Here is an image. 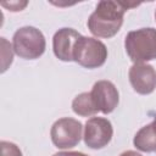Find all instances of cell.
<instances>
[{
	"instance_id": "6da1fadb",
	"label": "cell",
	"mask_w": 156,
	"mask_h": 156,
	"mask_svg": "<svg viewBox=\"0 0 156 156\" xmlns=\"http://www.w3.org/2000/svg\"><path fill=\"white\" fill-rule=\"evenodd\" d=\"M138 5L139 2L112 0L100 1L87 23L90 33L98 38H112L119 32L123 24L124 12Z\"/></svg>"
},
{
	"instance_id": "7a4b0ae2",
	"label": "cell",
	"mask_w": 156,
	"mask_h": 156,
	"mask_svg": "<svg viewBox=\"0 0 156 156\" xmlns=\"http://www.w3.org/2000/svg\"><path fill=\"white\" fill-rule=\"evenodd\" d=\"M124 49L134 63H146L156 58V28L132 30L124 39Z\"/></svg>"
},
{
	"instance_id": "3957f363",
	"label": "cell",
	"mask_w": 156,
	"mask_h": 156,
	"mask_svg": "<svg viewBox=\"0 0 156 156\" xmlns=\"http://www.w3.org/2000/svg\"><path fill=\"white\" fill-rule=\"evenodd\" d=\"M12 48L17 56L24 60L39 58L46 48L44 34L35 27L18 28L12 37Z\"/></svg>"
},
{
	"instance_id": "277c9868",
	"label": "cell",
	"mask_w": 156,
	"mask_h": 156,
	"mask_svg": "<svg viewBox=\"0 0 156 156\" xmlns=\"http://www.w3.org/2000/svg\"><path fill=\"white\" fill-rule=\"evenodd\" d=\"M107 58L106 45L91 37H80L74 46L73 61L84 68L93 69L101 67Z\"/></svg>"
},
{
	"instance_id": "5b68a950",
	"label": "cell",
	"mask_w": 156,
	"mask_h": 156,
	"mask_svg": "<svg viewBox=\"0 0 156 156\" xmlns=\"http://www.w3.org/2000/svg\"><path fill=\"white\" fill-rule=\"evenodd\" d=\"M82 130L83 126L78 119L63 117L52 124L50 136L57 149H71L80 141Z\"/></svg>"
},
{
	"instance_id": "8992f818",
	"label": "cell",
	"mask_w": 156,
	"mask_h": 156,
	"mask_svg": "<svg viewBox=\"0 0 156 156\" xmlns=\"http://www.w3.org/2000/svg\"><path fill=\"white\" fill-rule=\"evenodd\" d=\"M113 128L111 122L104 117H91L87 121L84 127V143L88 147L99 150L111 141Z\"/></svg>"
},
{
	"instance_id": "52a82bcc",
	"label": "cell",
	"mask_w": 156,
	"mask_h": 156,
	"mask_svg": "<svg viewBox=\"0 0 156 156\" xmlns=\"http://www.w3.org/2000/svg\"><path fill=\"white\" fill-rule=\"evenodd\" d=\"M90 94L96 108L104 115L111 113L117 107L119 101L118 90L110 80H98L93 85Z\"/></svg>"
},
{
	"instance_id": "ba28073f",
	"label": "cell",
	"mask_w": 156,
	"mask_h": 156,
	"mask_svg": "<svg viewBox=\"0 0 156 156\" xmlns=\"http://www.w3.org/2000/svg\"><path fill=\"white\" fill-rule=\"evenodd\" d=\"M129 82L138 94L149 95L156 88V71L147 63H134L128 73Z\"/></svg>"
},
{
	"instance_id": "9c48e42d",
	"label": "cell",
	"mask_w": 156,
	"mask_h": 156,
	"mask_svg": "<svg viewBox=\"0 0 156 156\" xmlns=\"http://www.w3.org/2000/svg\"><path fill=\"white\" fill-rule=\"evenodd\" d=\"M82 35L73 28H61L52 38V50L55 56L65 62L73 61V51L77 40Z\"/></svg>"
},
{
	"instance_id": "30bf717a",
	"label": "cell",
	"mask_w": 156,
	"mask_h": 156,
	"mask_svg": "<svg viewBox=\"0 0 156 156\" xmlns=\"http://www.w3.org/2000/svg\"><path fill=\"white\" fill-rule=\"evenodd\" d=\"M133 144L138 150L143 152L156 151V129L154 128L152 123L144 126L136 132L133 139Z\"/></svg>"
},
{
	"instance_id": "8fae6325",
	"label": "cell",
	"mask_w": 156,
	"mask_h": 156,
	"mask_svg": "<svg viewBox=\"0 0 156 156\" xmlns=\"http://www.w3.org/2000/svg\"><path fill=\"white\" fill-rule=\"evenodd\" d=\"M72 110L76 115L82 117L94 116L95 113L99 112L90 93H82L77 95L72 101Z\"/></svg>"
},
{
	"instance_id": "7c38bea8",
	"label": "cell",
	"mask_w": 156,
	"mask_h": 156,
	"mask_svg": "<svg viewBox=\"0 0 156 156\" xmlns=\"http://www.w3.org/2000/svg\"><path fill=\"white\" fill-rule=\"evenodd\" d=\"M1 45H2V66H1V72L4 73L7 67L12 63V58H13V48L11 46V44L5 39L1 38Z\"/></svg>"
},
{
	"instance_id": "4fadbf2b",
	"label": "cell",
	"mask_w": 156,
	"mask_h": 156,
	"mask_svg": "<svg viewBox=\"0 0 156 156\" xmlns=\"http://www.w3.org/2000/svg\"><path fill=\"white\" fill-rule=\"evenodd\" d=\"M0 146H1V156H22V151L13 143L2 140L0 143Z\"/></svg>"
},
{
	"instance_id": "5bb4252c",
	"label": "cell",
	"mask_w": 156,
	"mask_h": 156,
	"mask_svg": "<svg viewBox=\"0 0 156 156\" xmlns=\"http://www.w3.org/2000/svg\"><path fill=\"white\" fill-rule=\"evenodd\" d=\"M1 5L9 9L10 11H22L28 5V2L27 1H10V2H2Z\"/></svg>"
},
{
	"instance_id": "9a60e30c",
	"label": "cell",
	"mask_w": 156,
	"mask_h": 156,
	"mask_svg": "<svg viewBox=\"0 0 156 156\" xmlns=\"http://www.w3.org/2000/svg\"><path fill=\"white\" fill-rule=\"evenodd\" d=\"M52 156H88V155H85L83 152H78V151H61Z\"/></svg>"
},
{
	"instance_id": "2e32d148",
	"label": "cell",
	"mask_w": 156,
	"mask_h": 156,
	"mask_svg": "<svg viewBox=\"0 0 156 156\" xmlns=\"http://www.w3.org/2000/svg\"><path fill=\"white\" fill-rule=\"evenodd\" d=\"M119 156H141L139 152H136V151H133V150H128V151H124V152H122Z\"/></svg>"
},
{
	"instance_id": "e0dca14e",
	"label": "cell",
	"mask_w": 156,
	"mask_h": 156,
	"mask_svg": "<svg viewBox=\"0 0 156 156\" xmlns=\"http://www.w3.org/2000/svg\"><path fill=\"white\" fill-rule=\"evenodd\" d=\"M151 123H152V126H154V128H155V129H156V117H155V118H154V121H152V122H151Z\"/></svg>"
},
{
	"instance_id": "ac0fdd59",
	"label": "cell",
	"mask_w": 156,
	"mask_h": 156,
	"mask_svg": "<svg viewBox=\"0 0 156 156\" xmlns=\"http://www.w3.org/2000/svg\"><path fill=\"white\" fill-rule=\"evenodd\" d=\"M155 20H156V12H155Z\"/></svg>"
}]
</instances>
